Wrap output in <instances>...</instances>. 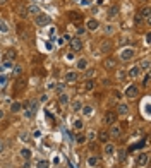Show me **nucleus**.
<instances>
[{"label":"nucleus","mask_w":151,"mask_h":168,"mask_svg":"<svg viewBox=\"0 0 151 168\" xmlns=\"http://www.w3.org/2000/svg\"><path fill=\"white\" fill-rule=\"evenodd\" d=\"M36 112H38V101L36 99H31L27 103V110L24 112V117L26 119H33L34 115H36Z\"/></svg>","instance_id":"nucleus-1"},{"label":"nucleus","mask_w":151,"mask_h":168,"mask_svg":"<svg viewBox=\"0 0 151 168\" xmlns=\"http://www.w3.org/2000/svg\"><path fill=\"white\" fill-rule=\"evenodd\" d=\"M120 60L122 62H130L134 57H136V50H132V48H124L122 52H120Z\"/></svg>","instance_id":"nucleus-2"},{"label":"nucleus","mask_w":151,"mask_h":168,"mask_svg":"<svg viewBox=\"0 0 151 168\" xmlns=\"http://www.w3.org/2000/svg\"><path fill=\"white\" fill-rule=\"evenodd\" d=\"M137 94H139V88H137L136 84H130V86L125 88V98L134 99V98H137Z\"/></svg>","instance_id":"nucleus-3"},{"label":"nucleus","mask_w":151,"mask_h":168,"mask_svg":"<svg viewBox=\"0 0 151 168\" xmlns=\"http://www.w3.org/2000/svg\"><path fill=\"white\" fill-rule=\"evenodd\" d=\"M108 134H110V137H112V139H118V137L122 136V127L115 122V124H112V125H110Z\"/></svg>","instance_id":"nucleus-4"},{"label":"nucleus","mask_w":151,"mask_h":168,"mask_svg":"<svg viewBox=\"0 0 151 168\" xmlns=\"http://www.w3.org/2000/svg\"><path fill=\"white\" fill-rule=\"evenodd\" d=\"M69 45H70V52H74V53L81 52V50H82V46H84V43H82V40H81V38H72Z\"/></svg>","instance_id":"nucleus-5"},{"label":"nucleus","mask_w":151,"mask_h":168,"mask_svg":"<svg viewBox=\"0 0 151 168\" xmlns=\"http://www.w3.org/2000/svg\"><path fill=\"white\" fill-rule=\"evenodd\" d=\"M34 21H36L38 26H48V24L52 22V17L47 15V14H38L36 17H34Z\"/></svg>","instance_id":"nucleus-6"},{"label":"nucleus","mask_w":151,"mask_h":168,"mask_svg":"<svg viewBox=\"0 0 151 168\" xmlns=\"http://www.w3.org/2000/svg\"><path fill=\"white\" fill-rule=\"evenodd\" d=\"M148 161H150V153H148V151L139 153V156H137V167L144 168L146 165H148Z\"/></svg>","instance_id":"nucleus-7"},{"label":"nucleus","mask_w":151,"mask_h":168,"mask_svg":"<svg viewBox=\"0 0 151 168\" xmlns=\"http://www.w3.org/2000/svg\"><path fill=\"white\" fill-rule=\"evenodd\" d=\"M117 119H118L117 112H113V110L107 112V113H105V125H112V124H115Z\"/></svg>","instance_id":"nucleus-8"},{"label":"nucleus","mask_w":151,"mask_h":168,"mask_svg":"<svg viewBox=\"0 0 151 168\" xmlns=\"http://www.w3.org/2000/svg\"><path fill=\"white\" fill-rule=\"evenodd\" d=\"M103 67H105L107 70L115 69V67H117V58H115V57H107V58L103 60Z\"/></svg>","instance_id":"nucleus-9"},{"label":"nucleus","mask_w":151,"mask_h":168,"mask_svg":"<svg viewBox=\"0 0 151 168\" xmlns=\"http://www.w3.org/2000/svg\"><path fill=\"white\" fill-rule=\"evenodd\" d=\"M137 15H139L143 21H150V17H151L150 5H144V7H141V9H139V12H137Z\"/></svg>","instance_id":"nucleus-10"},{"label":"nucleus","mask_w":151,"mask_h":168,"mask_svg":"<svg viewBox=\"0 0 151 168\" xmlns=\"http://www.w3.org/2000/svg\"><path fill=\"white\" fill-rule=\"evenodd\" d=\"M115 112H117V115H118V117H125V115L130 112V106L127 105V103H118V106H117Z\"/></svg>","instance_id":"nucleus-11"},{"label":"nucleus","mask_w":151,"mask_h":168,"mask_svg":"<svg viewBox=\"0 0 151 168\" xmlns=\"http://www.w3.org/2000/svg\"><path fill=\"white\" fill-rule=\"evenodd\" d=\"M16 12H17V15L21 19H27V7L24 4H17L16 5Z\"/></svg>","instance_id":"nucleus-12"},{"label":"nucleus","mask_w":151,"mask_h":168,"mask_svg":"<svg viewBox=\"0 0 151 168\" xmlns=\"http://www.w3.org/2000/svg\"><path fill=\"white\" fill-rule=\"evenodd\" d=\"M38 14H41L40 7H38L36 4H29V5H27V17H36Z\"/></svg>","instance_id":"nucleus-13"},{"label":"nucleus","mask_w":151,"mask_h":168,"mask_svg":"<svg viewBox=\"0 0 151 168\" xmlns=\"http://www.w3.org/2000/svg\"><path fill=\"white\" fill-rule=\"evenodd\" d=\"M64 79H65V84H74L76 81H77V72H74V70H70V72H65Z\"/></svg>","instance_id":"nucleus-14"},{"label":"nucleus","mask_w":151,"mask_h":168,"mask_svg":"<svg viewBox=\"0 0 151 168\" xmlns=\"http://www.w3.org/2000/svg\"><path fill=\"white\" fill-rule=\"evenodd\" d=\"M98 28H100V22L96 21V19L91 17V19L86 21V29H88V31H98Z\"/></svg>","instance_id":"nucleus-15"},{"label":"nucleus","mask_w":151,"mask_h":168,"mask_svg":"<svg viewBox=\"0 0 151 168\" xmlns=\"http://www.w3.org/2000/svg\"><path fill=\"white\" fill-rule=\"evenodd\" d=\"M96 139L100 141V142H108V139H110V134H108V130H100V132H96Z\"/></svg>","instance_id":"nucleus-16"},{"label":"nucleus","mask_w":151,"mask_h":168,"mask_svg":"<svg viewBox=\"0 0 151 168\" xmlns=\"http://www.w3.org/2000/svg\"><path fill=\"white\" fill-rule=\"evenodd\" d=\"M103 151L107 156H112V154H115V144H112V142H105V146H103Z\"/></svg>","instance_id":"nucleus-17"},{"label":"nucleus","mask_w":151,"mask_h":168,"mask_svg":"<svg viewBox=\"0 0 151 168\" xmlns=\"http://www.w3.org/2000/svg\"><path fill=\"white\" fill-rule=\"evenodd\" d=\"M141 72H143V70L139 69L137 65H134V67H130V69H129V72H127V76H129L130 79H137V77H139V74H141Z\"/></svg>","instance_id":"nucleus-18"},{"label":"nucleus","mask_w":151,"mask_h":168,"mask_svg":"<svg viewBox=\"0 0 151 168\" xmlns=\"http://www.w3.org/2000/svg\"><path fill=\"white\" fill-rule=\"evenodd\" d=\"M81 113L84 115V117H93V113H95V108H93L91 105H82Z\"/></svg>","instance_id":"nucleus-19"},{"label":"nucleus","mask_w":151,"mask_h":168,"mask_svg":"<svg viewBox=\"0 0 151 168\" xmlns=\"http://www.w3.org/2000/svg\"><path fill=\"white\" fill-rule=\"evenodd\" d=\"M137 67H139L141 70H144V72H148V70H150V58H148V57H146V58H143L141 62L137 63Z\"/></svg>","instance_id":"nucleus-20"},{"label":"nucleus","mask_w":151,"mask_h":168,"mask_svg":"<svg viewBox=\"0 0 151 168\" xmlns=\"http://www.w3.org/2000/svg\"><path fill=\"white\" fill-rule=\"evenodd\" d=\"M58 103H60V105H64V106L70 103V98H69L67 93H60V94H58Z\"/></svg>","instance_id":"nucleus-21"},{"label":"nucleus","mask_w":151,"mask_h":168,"mask_svg":"<svg viewBox=\"0 0 151 168\" xmlns=\"http://www.w3.org/2000/svg\"><path fill=\"white\" fill-rule=\"evenodd\" d=\"M103 33H105V35L107 36H112L113 35V33H115V26H113V24H105V26H103Z\"/></svg>","instance_id":"nucleus-22"},{"label":"nucleus","mask_w":151,"mask_h":168,"mask_svg":"<svg viewBox=\"0 0 151 168\" xmlns=\"http://www.w3.org/2000/svg\"><path fill=\"white\" fill-rule=\"evenodd\" d=\"M95 86H96V83L93 79H86V81H84V91H93Z\"/></svg>","instance_id":"nucleus-23"},{"label":"nucleus","mask_w":151,"mask_h":168,"mask_svg":"<svg viewBox=\"0 0 151 168\" xmlns=\"http://www.w3.org/2000/svg\"><path fill=\"white\" fill-rule=\"evenodd\" d=\"M76 67H77V70H86L88 69V60L86 58H79L77 63H76Z\"/></svg>","instance_id":"nucleus-24"},{"label":"nucleus","mask_w":151,"mask_h":168,"mask_svg":"<svg viewBox=\"0 0 151 168\" xmlns=\"http://www.w3.org/2000/svg\"><path fill=\"white\" fill-rule=\"evenodd\" d=\"M21 156H22V160H31L33 153H31L29 147H22V149H21Z\"/></svg>","instance_id":"nucleus-25"},{"label":"nucleus","mask_w":151,"mask_h":168,"mask_svg":"<svg viewBox=\"0 0 151 168\" xmlns=\"http://www.w3.org/2000/svg\"><path fill=\"white\" fill-rule=\"evenodd\" d=\"M118 10H120V9H118V5H112V7L108 9V17H110V19L117 17V15H118Z\"/></svg>","instance_id":"nucleus-26"},{"label":"nucleus","mask_w":151,"mask_h":168,"mask_svg":"<svg viewBox=\"0 0 151 168\" xmlns=\"http://www.w3.org/2000/svg\"><path fill=\"white\" fill-rule=\"evenodd\" d=\"M112 48H113V45H112L110 41H103L101 43V52H103V53H110Z\"/></svg>","instance_id":"nucleus-27"},{"label":"nucleus","mask_w":151,"mask_h":168,"mask_svg":"<svg viewBox=\"0 0 151 168\" xmlns=\"http://www.w3.org/2000/svg\"><path fill=\"white\" fill-rule=\"evenodd\" d=\"M21 110H22V105H21L19 101H14V103H10V112H12V113H19Z\"/></svg>","instance_id":"nucleus-28"},{"label":"nucleus","mask_w":151,"mask_h":168,"mask_svg":"<svg viewBox=\"0 0 151 168\" xmlns=\"http://www.w3.org/2000/svg\"><path fill=\"white\" fill-rule=\"evenodd\" d=\"M0 33H2V35H7V33H9V24H7L2 17H0Z\"/></svg>","instance_id":"nucleus-29"},{"label":"nucleus","mask_w":151,"mask_h":168,"mask_svg":"<svg viewBox=\"0 0 151 168\" xmlns=\"http://www.w3.org/2000/svg\"><path fill=\"white\" fill-rule=\"evenodd\" d=\"M22 70H24L22 69V65H12V74L16 77H19L21 74H22Z\"/></svg>","instance_id":"nucleus-30"},{"label":"nucleus","mask_w":151,"mask_h":168,"mask_svg":"<svg viewBox=\"0 0 151 168\" xmlns=\"http://www.w3.org/2000/svg\"><path fill=\"white\" fill-rule=\"evenodd\" d=\"M95 74H96L95 69H86V70H84V79H93Z\"/></svg>","instance_id":"nucleus-31"},{"label":"nucleus","mask_w":151,"mask_h":168,"mask_svg":"<svg viewBox=\"0 0 151 168\" xmlns=\"http://www.w3.org/2000/svg\"><path fill=\"white\" fill-rule=\"evenodd\" d=\"M5 57H7V60L12 62V60H16V57H17V52H16V50H9L5 53Z\"/></svg>","instance_id":"nucleus-32"},{"label":"nucleus","mask_w":151,"mask_h":168,"mask_svg":"<svg viewBox=\"0 0 151 168\" xmlns=\"http://www.w3.org/2000/svg\"><path fill=\"white\" fill-rule=\"evenodd\" d=\"M86 141H89V142L96 141V130H88V134H86Z\"/></svg>","instance_id":"nucleus-33"},{"label":"nucleus","mask_w":151,"mask_h":168,"mask_svg":"<svg viewBox=\"0 0 151 168\" xmlns=\"http://www.w3.org/2000/svg\"><path fill=\"white\" fill-rule=\"evenodd\" d=\"M36 168H50V161L48 160H40L36 163Z\"/></svg>","instance_id":"nucleus-34"},{"label":"nucleus","mask_w":151,"mask_h":168,"mask_svg":"<svg viewBox=\"0 0 151 168\" xmlns=\"http://www.w3.org/2000/svg\"><path fill=\"white\" fill-rule=\"evenodd\" d=\"M98 161H100L98 156H89V158H88V165H89V167H96V165H98Z\"/></svg>","instance_id":"nucleus-35"},{"label":"nucleus","mask_w":151,"mask_h":168,"mask_svg":"<svg viewBox=\"0 0 151 168\" xmlns=\"http://www.w3.org/2000/svg\"><path fill=\"white\" fill-rule=\"evenodd\" d=\"M55 93L57 94H60V93H65V83H60L55 86Z\"/></svg>","instance_id":"nucleus-36"},{"label":"nucleus","mask_w":151,"mask_h":168,"mask_svg":"<svg viewBox=\"0 0 151 168\" xmlns=\"http://www.w3.org/2000/svg\"><path fill=\"white\" fill-rule=\"evenodd\" d=\"M82 127H84V122H82L81 119L74 120V129H76V130H82Z\"/></svg>","instance_id":"nucleus-37"},{"label":"nucleus","mask_w":151,"mask_h":168,"mask_svg":"<svg viewBox=\"0 0 151 168\" xmlns=\"http://www.w3.org/2000/svg\"><path fill=\"white\" fill-rule=\"evenodd\" d=\"M70 108H72V112H81V108H82L81 101H74V103L70 105Z\"/></svg>","instance_id":"nucleus-38"},{"label":"nucleus","mask_w":151,"mask_h":168,"mask_svg":"<svg viewBox=\"0 0 151 168\" xmlns=\"http://www.w3.org/2000/svg\"><path fill=\"white\" fill-rule=\"evenodd\" d=\"M143 88H150V72H146L143 77Z\"/></svg>","instance_id":"nucleus-39"},{"label":"nucleus","mask_w":151,"mask_h":168,"mask_svg":"<svg viewBox=\"0 0 151 168\" xmlns=\"http://www.w3.org/2000/svg\"><path fill=\"white\" fill-rule=\"evenodd\" d=\"M24 86H26V79H19V81H17V86H16V89L21 91V89H24Z\"/></svg>","instance_id":"nucleus-40"},{"label":"nucleus","mask_w":151,"mask_h":168,"mask_svg":"<svg viewBox=\"0 0 151 168\" xmlns=\"http://www.w3.org/2000/svg\"><path fill=\"white\" fill-rule=\"evenodd\" d=\"M76 142H77V144H84V142H86V136H84V134H79V136L76 137Z\"/></svg>","instance_id":"nucleus-41"},{"label":"nucleus","mask_w":151,"mask_h":168,"mask_svg":"<svg viewBox=\"0 0 151 168\" xmlns=\"http://www.w3.org/2000/svg\"><path fill=\"white\" fill-rule=\"evenodd\" d=\"M69 15H72V17H70V19H72V21H79V19H81V14H79V12H70V14Z\"/></svg>","instance_id":"nucleus-42"},{"label":"nucleus","mask_w":151,"mask_h":168,"mask_svg":"<svg viewBox=\"0 0 151 168\" xmlns=\"http://www.w3.org/2000/svg\"><path fill=\"white\" fill-rule=\"evenodd\" d=\"M86 31H88V29L84 28V26H81V28H77V38H79V36H82V35H86Z\"/></svg>","instance_id":"nucleus-43"},{"label":"nucleus","mask_w":151,"mask_h":168,"mask_svg":"<svg viewBox=\"0 0 151 168\" xmlns=\"http://www.w3.org/2000/svg\"><path fill=\"white\" fill-rule=\"evenodd\" d=\"M65 58H67V60H74L76 53H74V52H67V53H65Z\"/></svg>","instance_id":"nucleus-44"},{"label":"nucleus","mask_w":151,"mask_h":168,"mask_svg":"<svg viewBox=\"0 0 151 168\" xmlns=\"http://www.w3.org/2000/svg\"><path fill=\"white\" fill-rule=\"evenodd\" d=\"M40 101H41V103H47V101H48V94H47V93L40 96Z\"/></svg>","instance_id":"nucleus-45"},{"label":"nucleus","mask_w":151,"mask_h":168,"mask_svg":"<svg viewBox=\"0 0 151 168\" xmlns=\"http://www.w3.org/2000/svg\"><path fill=\"white\" fill-rule=\"evenodd\" d=\"M125 154H127L125 151H118V160L124 161V160H125Z\"/></svg>","instance_id":"nucleus-46"},{"label":"nucleus","mask_w":151,"mask_h":168,"mask_svg":"<svg viewBox=\"0 0 151 168\" xmlns=\"http://www.w3.org/2000/svg\"><path fill=\"white\" fill-rule=\"evenodd\" d=\"M22 168H31V160H24V165Z\"/></svg>","instance_id":"nucleus-47"},{"label":"nucleus","mask_w":151,"mask_h":168,"mask_svg":"<svg viewBox=\"0 0 151 168\" xmlns=\"http://www.w3.org/2000/svg\"><path fill=\"white\" fill-rule=\"evenodd\" d=\"M5 83H7V77H5V76H2V77H0V86L4 88V86H5Z\"/></svg>","instance_id":"nucleus-48"},{"label":"nucleus","mask_w":151,"mask_h":168,"mask_svg":"<svg viewBox=\"0 0 151 168\" xmlns=\"http://www.w3.org/2000/svg\"><path fill=\"white\" fill-rule=\"evenodd\" d=\"M4 151H5V142L0 139V153H4Z\"/></svg>","instance_id":"nucleus-49"},{"label":"nucleus","mask_w":151,"mask_h":168,"mask_svg":"<svg viewBox=\"0 0 151 168\" xmlns=\"http://www.w3.org/2000/svg\"><path fill=\"white\" fill-rule=\"evenodd\" d=\"M2 67H12V62L10 60H5V62L2 63Z\"/></svg>","instance_id":"nucleus-50"},{"label":"nucleus","mask_w":151,"mask_h":168,"mask_svg":"<svg viewBox=\"0 0 151 168\" xmlns=\"http://www.w3.org/2000/svg\"><path fill=\"white\" fill-rule=\"evenodd\" d=\"M57 45H58V46H62V45H65V41H64V38H58V40H57Z\"/></svg>","instance_id":"nucleus-51"},{"label":"nucleus","mask_w":151,"mask_h":168,"mask_svg":"<svg viewBox=\"0 0 151 168\" xmlns=\"http://www.w3.org/2000/svg\"><path fill=\"white\" fill-rule=\"evenodd\" d=\"M151 43V33H148V35H146V45H150Z\"/></svg>","instance_id":"nucleus-52"},{"label":"nucleus","mask_w":151,"mask_h":168,"mask_svg":"<svg viewBox=\"0 0 151 168\" xmlns=\"http://www.w3.org/2000/svg\"><path fill=\"white\" fill-rule=\"evenodd\" d=\"M53 163H55V165H58V163H60V158H58V156H55V158H53Z\"/></svg>","instance_id":"nucleus-53"},{"label":"nucleus","mask_w":151,"mask_h":168,"mask_svg":"<svg viewBox=\"0 0 151 168\" xmlns=\"http://www.w3.org/2000/svg\"><path fill=\"white\" fill-rule=\"evenodd\" d=\"M4 117H5V112H4V110H2V108H0V120L4 119Z\"/></svg>","instance_id":"nucleus-54"},{"label":"nucleus","mask_w":151,"mask_h":168,"mask_svg":"<svg viewBox=\"0 0 151 168\" xmlns=\"http://www.w3.org/2000/svg\"><path fill=\"white\" fill-rule=\"evenodd\" d=\"M7 4V0H0V5H5Z\"/></svg>","instance_id":"nucleus-55"}]
</instances>
